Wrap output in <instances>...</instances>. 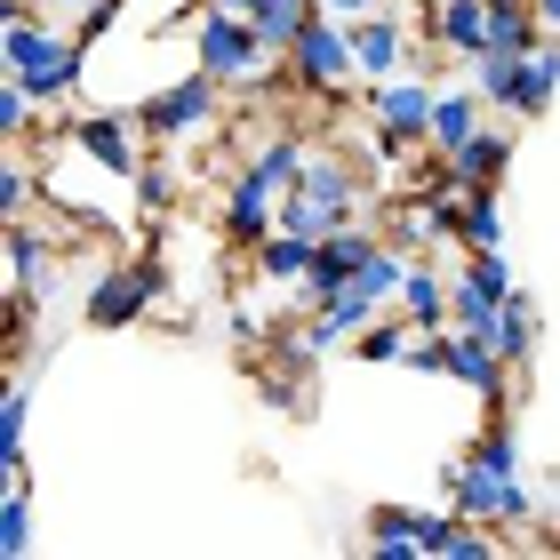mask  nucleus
I'll use <instances>...</instances> for the list:
<instances>
[{
    "mask_svg": "<svg viewBox=\"0 0 560 560\" xmlns=\"http://www.w3.org/2000/svg\"><path fill=\"white\" fill-rule=\"evenodd\" d=\"M0 72H16L40 105H57V96H72V81H81V40H72V33H48V24H33V9H24V0H9Z\"/></svg>",
    "mask_w": 560,
    "mask_h": 560,
    "instance_id": "nucleus-1",
    "label": "nucleus"
},
{
    "mask_svg": "<svg viewBox=\"0 0 560 560\" xmlns=\"http://www.w3.org/2000/svg\"><path fill=\"white\" fill-rule=\"evenodd\" d=\"M280 57V48L257 33V16H233V9H209L200 16V72L224 89H248V81H265V65Z\"/></svg>",
    "mask_w": 560,
    "mask_h": 560,
    "instance_id": "nucleus-2",
    "label": "nucleus"
},
{
    "mask_svg": "<svg viewBox=\"0 0 560 560\" xmlns=\"http://www.w3.org/2000/svg\"><path fill=\"white\" fill-rule=\"evenodd\" d=\"M448 497H456V513L465 521H504V528H521L537 504H528V489H521V472H489V465H448Z\"/></svg>",
    "mask_w": 560,
    "mask_h": 560,
    "instance_id": "nucleus-3",
    "label": "nucleus"
},
{
    "mask_svg": "<svg viewBox=\"0 0 560 560\" xmlns=\"http://www.w3.org/2000/svg\"><path fill=\"white\" fill-rule=\"evenodd\" d=\"M289 72H296V81L304 89H345L352 81V72H361V65H352V33H345V16H313V24H304V33L289 40Z\"/></svg>",
    "mask_w": 560,
    "mask_h": 560,
    "instance_id": "nucleus-4",
    "label": "nucleus"
},
{
    "mask_svg": "<svg viewBox=\"0 0 560 560\" xmlns=\"http://www.w3.org/2000/svg\"><path fill=\"white\" fill-rule=\"evenodd\" d=\"M432 96L441 89H424V81H369V120H376V144H417V137H432Z\"/></svg>",
    "mask_w": 560,
    "mask_h": 560,
    "instance_id": "nucleus-5",
    "label": "nucleus"
},
{
    "mask_svg": "<svg viewBox=\"0 0 560 560\" xmlns=\"http://www.w3.org/2000/svg\"><path fill=\"white\" fill-rule=\"evenodd\" d=\"M217 89H224V81H209V72H192V81L161 89L152 105H137V129H144L152 144H176V137H192L200 120L217 113Z\"/></svg>",
    "mask_w": 560,
    "mask_h": 560,
    "instance_id": "nucleus-6",
    "label": "nucleus"
},
{
    "mask_svg": "<svg viewBox=\"0 0 560 560\" xmlns=\"http://www.w3.org/2000/svg\"><path fill=\"white\" fill-rule=\"evenodd\" d=\"M137 137H144V129H129L120 113H81V120H72V144H81L89 161L113 176V185H137V176H144V152H137Z\"/></svg>",
    "mask_w": 560,
    "mask_h": 560,
    "instance_id": "nucleus-7",
    "label": "nucleus"
},
{
    "mask_svg": "<svg viewBox=\"0 0 560 560\" xmlns=\"http://www.w3.org/2000/svg\"><path fill=\"white\" fill-rule=\"evenodd\" d=\"M272 224H280V185H272V176H265L257 161H248V168L233 176V192H224V233L257 248V241L272 233Z\"/></svg>",
    "mask_w": 560,
    "mask_h": 560,
    "instance_id": "nucleus-8",
    "label": "nucleus"
},
{
    "mask_svg": "<svg viewBox=\"0 0 560 560\" xmlns=\"http://www.w3.org/2000/svg\"><path fill=\"white\" fill-rule=\"evenodd\" d=\"M345 33H352V65H361V81H393V72L409 65V33H400V16H385V9L352 16Z\"/></svg>",
    "mask_w": 560,
    "mask_h": 560,
    "instance_id": "nucleus-9",
    "label": "nucleus"
},
{
    "mask_svg": "<svg viewBox=\"0 0 560 560\" xmlns=\"http://www.w3.org/2000/svg\"><path fill=\"white\" fill-rule=\"evenodd\" d=\"M369 233H352V224H345V233H328V241H313V272H304L296 280V289H304V304H320L328 289H345V280H361V265H369Z\"/></svg>",
    "mask_w": 560,
    "mask_h": 560,
    "instance_id": "nucleus-10",
    "label": "nucleus"
},
{
    "mask_svg": "<svg viewBox=\"0 0 560 560\" xmlns=\"http://www.w3.org/2000/svg\"><path fill=\"white\" fill-rule=\"evenodd\" d=\"M152 289H161V265H129V272L96 280V296H89V320H96V328H129V320H144Z\"/></svg>",
    "mask_w": 560,
    "mask_h": 560,
    "instance_id": "nucleus-11",
    "label": "nucleus"
},
{
    "mask_svg": "<svg viewBox=\"0 0 560 560\" xmlns=\"http://www.w3.org/2000/svg\"><path fill=\"white\" fill-rule=\"evenodd\" d=\"M448 376H465L480 400H504V385H513V361H504L489 337H465V328H448Z\"/></svg>",
    "mask_w": 560,
    "mask_h": 560,
    "instance_id": "nucleus-12",
    "label": "nucleus"
},
{
    "mask_svg": "<svg viewBox=\"0 0 560 560\" xmlns=\"http://www.w3.org/2000/svg\"><path fill=\"white\" fill-rule=\"evenodd\" d=\"M504 161H513V137H504V129H480L472 144L448 152V176H456V192H497V185H504Z\"/></svg>",
    "mask_w": 560,
    "mask_h": 560,
    "instance_id": "nucleus-13",
    "label": "nucleus"
},
{
    "mask_svg": "<svg viewBox=\"0 0 560 560\" xmlns=\"http://www.w3.org/2000/svg\"><path fill=\"white\" fill-rule=\"evenodd\" d=\"M432 40L456 57H480L489 48V0H432Z\"/></svg>",
    "mask_w": 560,
    "mask_h": 560,
    "instance_id": "nucleus-14",
    "label": "nucleus"
},
{
    "mask_svg": "<svg viewBox=\"0 0 560 560\" xmlns=\"http://www.w3.org/2000/svg\"><path fill=\"white\" fill-rule=\"evenodd\" d=\"M480 105H489V96L480 89H448V96H432V152H456V144H472L480 137Z\"/></svg>",
    "mask_w": 560,
    "mask_h": 560,
    "instance_id": "nucleus-15",
    "label": "nucleus"
},
{
    "mask_svg": "<svg viewBox=\"0 0 560 560\" xmlns=\"http://www.w3.org/2000/svg\"><path fill=\"white\" fill-rule=\"evenodd\" d=\"M552 89H560V33H545V40L521 57V96H513V113L537 120V113L552 105Z\"/></svg>",
    "mask_w": 560,
    "mask_h": 560,
    "instance_id": "nucleus-16",
    "label": "nucleus"
},
{
    "mask_svg": "<svg viewBox=\"0 0 560 560\" xmlns=\"http://www.w3.org/2000/svg\"><path fill=\"white\" fill-rule=\"evenodd\" d=\"M521 57H528V48H521ZM521 57H513V48H480V57H465L472 89L489 96V105H504V113H513V96H521Z\"/></svg>",
    "mask_w": 560,
    "mask_h": 560,
    "instance_id": "nucleus-17",
    "label": "nucleus"
},
{
    "mask_svg": "<svg viewBox=\"0 0 560 560\" xmlns=\"http://www.w3.org/2000/svg\"><path fill=\"white\" fill-rule=\"evenodd\" d=\"M257 272L265 280H304V272H313V241L289 233V224H272V233L257 241Z\"/></svg>",
    "mask_w": 560,
    "mask_h": 560,
    "instance_id": "nucleus-18",
    "label": "nucleus"
},
{
    "mask_svg": "<svg viewBox=\"0 0 560 560\" xmlns=\"http://www.w3.org/2000/svg\"><path fill=\"white\" fill-rule=\"evenodd\" d=\"M369 545L385 552V560H424V545H417V513H409V504H376V513H369Z\"/></svg>",
    "mask_w": 560,
    "mask_h": 560,
    "instance_id": "nucleus-19",
    "label": "nucleus"
},
{
    "mask_svg": "<svg viewBox=\"0 0 560 560\" xmlns=\"http://www.w3.org/2000/svg\"><path fill=\"white\" fill-rule=\"evenodd\" d=\"M40 280H48V241H40V233H24V224H9V296L33 304Z\"/></svg>",
    "mask_w": 560,
    "mask_h": 560,
    "instance_id": "nucleus-20",
    "label": "nucleus"
},
{
    "mask_svg": "<svg viewBox=\"0 0 560 560\" xmlns=\"http://www.w3.org/2000/svg\"><path fill=\"white\" fill-rule=\"evenodd\" d=\"M489 345H497V352H504L513 369L528 361V345H537V313H528V296H521V289L497 304V328H489Z\"/></svg>",
    "mask_w": 560,
    "mask_h": 560,
    "instance_id": "nucleus-21",
    "label": "nucleus"
},
{
    "mask_svg": "<svg viewBox=\"0 0 560 560\" xmlns=\"http://www.w3.org/2000/svg\"><path fill=\"white\" fill-rule=\"evenodd\" d=\"M24 552H33V497H24V480H0V560Z\"/></svg>",
    "mask_w": 560,
    "mask_h": 560,
    "instance_id": "nucleus-22",
    "label": "nucleus"
},
{
    "mask_svg": "<svg viewBox=\"0 0 560 560\" xmlns=\"http://www.w3.org/2000/svg\"><path fill=\"white\" fill-rule=\"evenodd\" d=\"M400 304H409V328H448V289L432 280V265H409V280H400Z\"/></svg>",
    "mask_w": 560,
    "mask_h": 560,
    "instance_id": "nucleus-23",
    "label": "nucleus"
},
{
    "mask_svg": "<svg viewBox=\"0 0 560 560\" xmlns=\"http://www.w3.org/2000/svg\"><path fill=\"white\" fill-rule=\"evenodd\" d=\"M313 16H320V0H257V33L280 48V57H289V40H296Z\"/></svg>",
    "mask_w": 560,
    "mask_h": 560,
    "instance_id": "nucleus-24",
    "label": "nucleus"
},
{
    "mask_svg": "<svg viewBox=\"0 0 560 560\" xmlns=\"http://www.w3.org/2000/svg\"><path fill=\"white\" fill-rule=\"evenodd\" d=\"M24 385H9L0 393V480H24Z\"/></svg>",
    "mask_w": 560,
    "mask_h": 560,
    "instance_id": "nucleus-25",
    "label": "nucleus"
},
{
    "mask_svg": "<svg viewBox=\"0 0 560 560\" xmlns=\"http://www.w3.org/2000/svg\"><path fill=\"white\" fill-rule=\"evenodd\" d=\"M465 248H504V200L497 192H465Z\"/></svg>",
    "mask_w": 560,
    "mask_h": 560,
    "instance_id": "nucleus-26",
    "label": "nucleus"
},
{
    "mask_svg": "<svg viewBox=\"0 0 560 560\" xmlns=\"http://www.w3.org/2000/svg\"><path fill=\"white\" fill-rule=\"evenodd\" d=\"M33 105H40V96L24 89L16 72H0V137H9V144H16L24 129H33Z\"/></svg>",
    "mask_w": 560,
    "mask_h": 560,
    "instance_id": "nucleus-27",
    "label": "nucleus"
},
{
    "mask_svg": "<svg viewBox=\"0 0 560 560\" xmlns=\"http://www.w3.org/2000/svg\"><path fill=\"white\" fill-rule=\"evenodd\" d=\"M472 465H489V472H521V441H513V432H504V424H489V432H472Z\"/></svg>",
    "mask_w": 560,
    "mask_h": 560,
    "instance_id": "nucleus-28",
    "label": "nucleus"
},
{
    "mask_svg": "<svg viewBox=\"0 0 560 560\" xmlns=\"http://www.w3.org/2000/svg\"><path fill=\"white\" fill-rule=\"evenodd\" d=\"M400 280H409V265H400L393 248L376 241V248H369V265H361V289H369L376 304H385V296H400Z\"/></svg>",
    "mask_w": 560,
    "mask_h": 560,
    "instance_id": "nucleus-29",
    "label": "nucleus"
},
{
    "mask_svg": "<svg viewBox=\"0 0 560 560\" xmlns=\"http://www.w3.org/2000/svg\"><path fill=\"white\" fill-rule=\"evenodd\" d=\"M400 320H409V313H400ZM400 320H369L361 337H352V345H361V361H400V352H409V337H400Z\"/></svg>",
    "mask_w": 560,
    "mask_h": 560,
    "instance_id": "nucleus-30",
    "label": "nucleus"
},
{
    "mask_svg": "<svg viewBox=\"0 0 560 560\" xmlns=\"http://www.w3.org/2000/svg\"><path fill=\"white\" fill-rule=\"evenodd\" d=\"M257 168L272 176V185H280V192H289V185H296V176H304V144H296V137H280V144H265V152H257Z\"/></svg>",
    "mask_w": 560,
    "mask_h": 560,
    "instance_id": "nucleus-31",
    "label": "nucleus"
},
{
    "mask_svg": "<svg viewBox=\"0 0 560 560\" xmlns=\"http://www.w3.org/2000/svg\"><path fill=\"white\" fill-rule=\"evenodd\" d=\"M400 369H417V376H448V328H424V345L400 352Z\"/></svg>",
    "mask_w": 560,
    "mask_h": 560,
    "instance_id": "nucleus-32",
    "label": "nucleus"
},
{
    "mask_svg": "<svg viewBox=\"0 0 560 560\" xmlns=\"http://www.w3.org/2000/svg\"><path fill=\"white\" fill-rule=\"evenodd\" d=\"M24 192H33V176H24V161H9V168H0V217H24Z\"/></svg>",
    "mask_w": 560,
    "mask_h": 560,
    "instance_id": "nucleus-33",
    "label": "nucleus"
},
{
    "mask_svg": "<svg viewBox=\"0 0 560 560\" xmlns=\"http://www.w3.org/2000/svg\"><path fill=\"white\" fill-rule=\"evenodd\" d=\"M137 185H144V200H152V209H168V200H176V176H168V168H144Z\"/></svg>",
    "mask_w": 560,
    "mask_h": 560,
    "instance_id": "nucleus-34",
    "label": "nucleus"
},
{
    "mask_svg": "<svg viewBox=\"0 0 560 560\" xmlns=\"http://www.w3.org/2000/svg\"><path fill=\"white\" fill-rule=\"evenodd\" d=\"M320 9H328V16H345V24H352V16H369V9H385V0H320Z\"/></svg>",
    "mask_w": 560,
    "mask_h": 560,
    "instance_id": "nucleus-35",
    "label": "nucleus"
},
{
    "mask_svg": "<svg viewBox=\"0 0 560 560\" xmlns=\"http://www.w3.org/2000/svg\"><path fill=\"white\" fill-rule=\"evenodd\" d=\"M57 9H72V16H81V24H89L96 9H120V0H57Z\"/></svg>",
    "mask_w": 560,
    "mask_h": 560,
    "instance_id": "nucleus-36",
    "label": "nucleus"
},
{
    "mask_svg": "<svg viewBox=\"0 0 560 560\" xmlns=\"http://www.w3.org/2000/svg\"><path fill=\"white\" fill-rule=\"evenodd\" d=\"M537 16H545V33H560V0H537Z\"/></svg>",
    "mask_w": 560,
    "mask_h": 560,
    "instance_id": "nucleus-37",
    "label": "nucleus"
},
{
    "mask_svg": "<svg viewBox=\"0 0 560 560\" xmlns=\"http://www.w3.org/2000/svg\"><path fill=\"white\" fill-rule=\"evenodd\" d=\"M209 9H233V16H257V0H209Z\"/></svg>",
    "mask_w": 560,
    "mask_h": 560,
    "instance_id": "nucleus-38",
    "label": "nucleus"
},
{
    "mask_svg": "<svg viewBox=\"0 0 560 560\" xmlns=\"http://www.w3.org/2000/svg\"><path fill=\"white\" fill-rule=\"evenodd\" d=\"M24 9H40V0H24Z\"/></svg>",
    "mask_w": 560,
    "mask_h": 560,
    "instance_id": "nucleus-39",
    "label": "nucleus"
}]
</instances>
